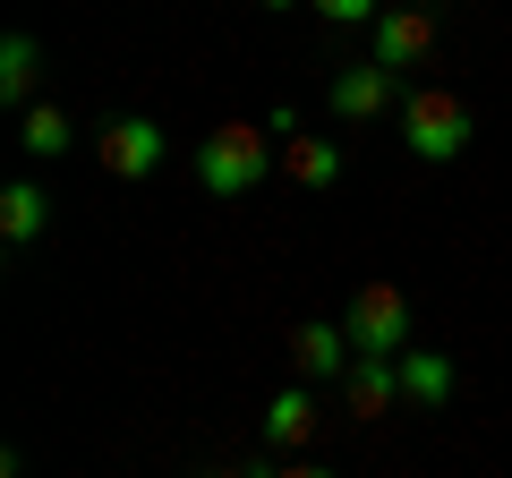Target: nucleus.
<instances>
[{"mask_svg": "<svg viewBox=\"0 0 512 478\" xmlns=\"http://www.w3.org/2000/svg\"><path fill=\"white\" fill-rule=\"evenodd\" d=\"M94 163H103L111 180H154V171H163V129H154L146 111H128V120H111V129H103Z\"/></svg>", "mask_w": 512, "mask_h": 478, "instance_id": "nucleus-7", "label": "nucleus"}, {"mask_svg": "<svg viewBox=\"0 0 512 478\" xmlns=\"http://www.w3.org/2000/svg\"><path fill=\"white\" fill-rule=\"evenodd\" d=\"M18 146L35 154V163H60V154L77 146V129H69V111H60V103H26V111H18Z\"/></svg>", "mask_w": 512, "mask_h": 478, "instance_id": "nucleus-11", "label": "nucleus"}, {"mask_svg": "<svg viewBox=\"0 0 512 478\" xmlns=\"http://www.w3.org/2000/svg\"><path fill=\"white\" fill-rule=\"evenodd\" d=\"M35 77H43V43L35 35H9L0 43V103H35Z\"/></svg>", "mask_w": 512, "mask_h": 478, "instance_id": "nucleus-13", "label": "nucleus"}, {"mask_svg": "<svg viewBox=\"0 0 512 478\" xmlns=\"http://www.w3.org/2000/svg\"><path fill=\"white\" fill-rule=\"evenodd\" d=\"M402 402H453V359H436V350H402Z\"/></svg>", "mask_w": 512, "mask_h": 478, "instance_id": "nucleus-14", "label": "nucleus"}, {"mask_svg": "<svg viewBox=\"0 0 512 478\" xmlns=\"http://www.w3.org/2000/svg\"><path fill=\"white\" fill-rule=\"evenodd\" d=\"M282 171H291L299 188H333L342 180V146H333V137H282Z\"/></svg>", "mask_w": 512, "mask_h": 478, "instance_id": "nucleus-12", "label": "nucleus"}, {"mask_svg": "<svg viewBox=\"0 0 512 478\" xmlns=\"http://www.w3.org/2000/svg\"><path fill=\"white\" fill-rule=\"evenodd\" d=\"M402 146L419 163H461L470 154V103L444 86H410L402 94Z\"/></svg>", "mask_w": 512, "mask_h": 478, "instance_id": "nucleus-2", "label": "nucleus"}, {"mask_svg": "<svg viewBox=\"0 0 512 478\" xmlns=\"http://www.w3.org/2000/svg\"><path fill=\"white\" fill-rule=\"evenodd\" d=\"M265 171H274V129L222 120V129L197 137V188H205V197H248Z\"/></svg>", "mask_w": 512, "mask_h": 478, "instance_id": "nucleus-1", "label": "nucleus"}, {"mask_svg": "<svg viewBox=\"0 0 512 478\" xmlns=\"http://www.w3.org/2000/svg\"><path fill=\"white\" fill-rule=\"evenodd\" d=\"M205 478H265V470H205Z\"/></svg>", "mask_w": 512, "mask_h": 478, "instance_id": "nucleus-17", "label": "nucleus"}, {"mask_svg": "<svg viewBox=\"0 0 512 478\" xmlns=\"http://www.w3.org/2000/svg\"><path fill=\"white\" fill-rule=\"evenodd\" d=\"M393 86H402V69H384V60L367 52V60H350V69H333L325 103H333V120H384V111H393Z\"/></svg>", "mask_w": 512, "mask_h": 478, "instance_id": "nucleus-6", "label": "nucleus"}, {"mask_svg": "<svg viewBox=\"0 0 512 478\" xmlns=\"http://www.w3.org/2000/svg\"><path fill=\"white\" fill-rule=\"evenodd\" d=\"M43 231H52V197H43L35 180H9L0 188V239H9V248H35Z\"/></svg>", "mask_w": 512, "mask_h": 478, "instance_id": "nucleus-10", "label": "nucleus"}, {"mask_svg": "<svg viewBox=\"0 0 512 478\" xmlns=\"http://www.w3.org/2000/svg\"><path fill=\"white\" fill-rule=\"evenodd\" d=\"M265 478H333V470H316V461H291V470H265Z\"/></svg>", "mask_w": 512, "mask_h": 478, "instance_id": "nucleus-16", "label": "nucleus"}, {"mask_svg": "<svg viewBox=\"0 0 512 478\" xmlns=\"http://www.w3.org/2000/svg\"><path fill=\"white\" fill-rule=\"evenodd\" d=\"M359 368V342H350V325H325V316H316V325H299L291 333V376L299 385H342V376Z\"/></svg>", "mask_w": 512, "mask_h": 478, "instance_id": "nucleus-4", "label": "nucleus"}, {"mask_svg": "<svg viewBox=\"0 0 512 478\" xmlns=\"http://www.w3.org/2000/svg\"><path fill=\"white\" fill-rule=\"evenodd\" d=\"M367 35H376V60L384 69H427V60H436V9H410V0H393V9H384L376 26H367Z\"/></svg>", "mask_w": 512, "mask_h": 478, "instance_id": "nucleus-5", "label": "nucleus"}, {"mask_svg": "<svg viewBox=\"0 0 512 478\" xmlns=\"http://www.w3.org/2000/svg\"><path fill=\"white\" fill-rule=\"evenodd\" d=\"M308 9H316L325 26H376V18H384V0H308Z\"/></svg>", "mask_w": 512, "mask_h": 478, "instance_id": "nucleus-15", "label": "nucleus"}, {"mask_svg": "<svg viewBox=\"0 0 512 478\" xmlns=\"http://www.w3.org/2000/svg\"><path fill=\"white\" fill-rule=\"evenodd\" d=\"M410 9H436V0H410Z\"/></svg>", "mask_w": 512, "mask_h": 478, "instance_id": "nucleus-19", "label": "nucleus"}, {"mask_svg": "<svg viewBox=\"0 0 512 478\" xmlns=\"http://www.w3.org/2000/svg\"><path fill=\"white\" fill-rule=\"evenodd\" d=\"M333 393H342L350 419H384V410H402V359H359Z\"/></svg>", "mask_w": 512, "mask_h": 478, "instance_id": "nucleus-9", "label": "nucleus"}, {"mask_svg": "<svg viewBox=\"0 0 512 478\" xmlns=\"http://www.w3.org/2000/svg\"><path fill=\"white\" fill-rule=\"evenodd\" d=\"M342 325H350V342H359V359H402L410 350V299L393 291V282H359Z\"/></svg>", "mask_w": 512, "mask_h": 478, "instance_id": "nucleus-3", "label": "nucleus"}, {"mask_svg": "<svg viewBox=\"0 0 512 478\" xmlns=\"http://www.w3.org/2000/svg\"><path fill=\"white\" fill-rule=\"evenodd\" d=\"M316 427H325V402H316V385H299V376H291V385L265 402V444H274V453H299Z\"/></svg>", "mask_w": 512, "mask_h": 478, "instance_id": "nucleus-8", "label": "nucleus"}, {"mask_svg": "<svg viewBox=\"0 0 512 478\" xmlns=\"http://www.w3.org/2000/svg\"><path fill=\"white\" fill-rule=\"evenodd\" d=\"M256 9H299V0H256Z\"/></svg>", "mask_w": 512, "mask_h": 478, "instance_id": "nucleus-18", "label": "nucleus"}]
</instances>
